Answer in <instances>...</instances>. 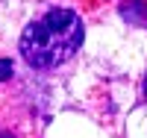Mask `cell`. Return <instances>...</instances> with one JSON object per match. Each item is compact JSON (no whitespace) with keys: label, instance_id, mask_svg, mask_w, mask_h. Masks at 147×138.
Instances as JSON below:
<instances>
[{"label":"cell","instance_id":"6da1fadb","mask_svg":"<svg viewBox=\"0 0 147 138\" xmlns=\"http://www.w3.org/2000/svg\"><path fill=\"white\" fill-rule=\"evenodd\" d=\"M85 38L82 18L71 9H50L21 35V53L32 68H56L80 50Z\"/></svg>","mask_w":147,"mask_h":138},{"label":"cell","instance_id":"7a4b0ae2","mask_svg":"<svg viewBox=\"0 0 147 138\" xmlns=\"http://www.w3.org/2000/svg\"><path fill=\"white\" fill-rule=\"evenodd\" d=\"M9 73H12V62L0 59V79H9Z\"/></svg>","mask_w":147,"mask_h":138},{"label":"cell","instance_id":"3957f363","mask_svg":"<svg viewBox=\"0 0 147 138\" xmlns=\"http://www.w3.org/2000/svg\"><path fill=\"white\" fill-rule=\"evenodd\" d=\"M0 138H3V135H0Z\"/></svg>","mask_w":147,"mask_h":138},{"label":"cell","instance_id":"277c9868","mask_svg":"<svg viewBox=\"0 0 147 138\" xmlns=\"http://www.w3.org/2000/svg\"><path fill=\"white\" fill-rule=\"evenodd\" d=\"M144 88H147V85H144Z\"/></svg>","mask_w":147,"mask_h":138}]
</instances>
